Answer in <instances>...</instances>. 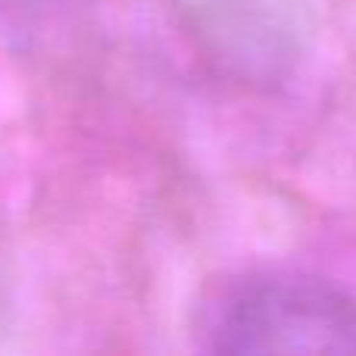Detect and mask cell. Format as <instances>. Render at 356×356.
I'll list each match as a JSON object with an SVG mask.
<instances>
[{
    "mask_svg": "<svg viewBox=\"0 0 356 356\" xmlns=\"http://www.w3.org/2000/svg\"><path fill=\"white\" fill-rule=\"evenodd\" d=\"M207 350L356 353V297L309 272H257L216 297Z\"/></svg>",
    "mask_w": 356,
    "mask_h": 356,
    "instance_id": "cell-1",
    "label": "cell"
},
{
    "mask_svg": "<svg viewBox=\"0 0 356 356\" xmlns=\"http://www.w3.org/2000/svg\"><path fill=\"white\" fill-rule=\"evenodd\" d=\"M50 0H0V10H13V13H35L41 6H47Z\"/></svg>",
    "mask_w": 356,
    "mask_h": 356,
    "instance_id": "cell-2",
    "label": "cell"
}]
</instances>
